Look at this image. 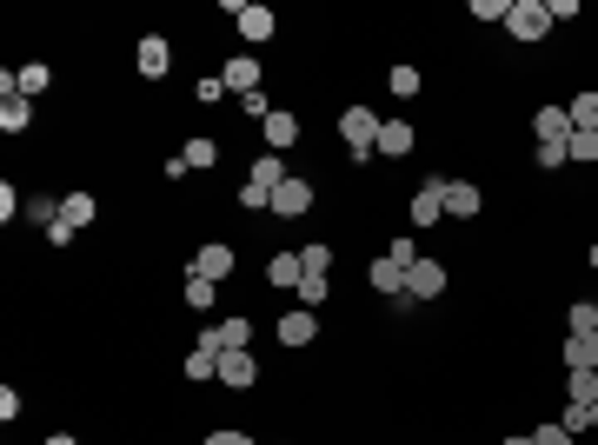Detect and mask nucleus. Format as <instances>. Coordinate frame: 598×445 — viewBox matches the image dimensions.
<instances>
[{
	"mask_svg": "<svg viewBox=\"0 0 598 445\" xmlns=\"http://www.w3.org/2000/svg\"><path fill=\"white\" fill-rule=\"evenodd\" d=\"M226 87H233V93H240V100H246V93H260V60H253V54H240V60H226Z\"/></svg>",
	"mask_w": 598,
	"mask_h": 445,
	"instance_id": "17",
	"label": "nucleus"
},
{
	"mask_svg": "<svg viewBox=\"0 0 598 445\" xmlns=\"http://www.w3.org/2000/svg\"><path fill=\"white\" fill-rule=\"evenodd\" d=\"M406 293H412V299H439V293H446V266H439V260H412Z\"/></svg>",
	"mask_w": 598,
	"mask_h": 445,
	"instance_id": "11",
	"label": "nucleus"
},
{
	"mask_svg": "<svg viewBox=\"0 0 598 445\" xmlns=\"http://www.w3.org/2000/svg\"><path fill=\"white\" fill-rule=\"evenodd\" d=\"M326 293H333V273H306V279H299V306H306V313H319Z\"/></svg>",
	"mask_w": 598,
	"mask_h": 445,
	"instance_id": "25",
	"label": "nucleus"
},
{
	"mask_svg": "<svg viewBox=\"0 0 598 445\" xmlns=\"http://www.w3.org/2000/svg\"><path fill=\"white\" fill-rule=\"evenodd\" d=\"M565 399H572V406H592L598 399V372H565Z\"/></svg>",
	"mask_w": 598,
	"mask_h": 445,
	"instance_id": "27",
	"label": "nucleus"
},
{
	"mask_svg": "<svg viewBox=\"0 0 598 445\" xmlns=\"http://www.w3.org/2000/svg\"><path fill=\"white\" fill-rule=\"evenodd\" d=\"M565 160L592 167V160H598V133H579V127H572V140H565Z\"/></svg>",
	"mask_w": 598,
	"mask_h": 445,
	"instance_id": "28",
	"label": "nucleus"
},
{
	"mask_svg": "<svg viewBox=\"0 0 598 445\" xmlns=\"http://www.w3.org/2000/svg\"><path fill=\"white\" fill-rule=\"evenodd\" d=\"M412 147H419V133H412L406 120H386V127H379V153H386V160H406Z\"/></svg>",
	"mask_w": 598,
	"mask_h": 445,
	"instance_id": "18",
	"label": "nucleus"
},
{
	"mask_svg": "<svg viewBox=\"0 0 598 445\" xmlns=\"http://www.w3.org/2000/svg\"><path fill=\"white\" fill-rule=\"evenodd\" d=\"M532 127H539V147H565V140H572V113H565V107H539Z\"/></svg>",
	"mask_w": 598,
	"mask_h": 445,
	"instance_id": "16",
	"label": "nucleus"
},
{
	"mask_svg": "<svg viewBox=\"0 0 598 445\" xmlns=\"http://www.w3.org/2000/svg\"><path fill=\"white\" fill-rule=\"evenodd\" d=\"M379 127H386V120H379L373 107H359V100L339 113V140H346L353 160H373V153H379Z\"/></svg>",
	"mask_w": 598,
	"mask_h": 445,
	"instance_id": "1",
	"label": "nucleus"
},
{
	"mask_svg": "<svg viewBox=\"0 0 598 445\" xmlns=\"http://www.w3.org/2000/svg\"><path fill=\"white\" fill-rule=\"evenodd\" d=\"M479 206H486V193L472 180H446V220H479Z\"/></svg>",
	"mask_w": 598,
	"mask_h": 445,
	"instance_id": "9",
	"label": "nucleus"
},
{
	"mask_svg": "<svg viewBox=\"0 0 598 445\" xmlns=\"http://www.w3.org/2000/svg\"><path fill=\"white\" fill-rule=\"evenodd\" d=\"M565 432H572V439H579V432H592V406H565V419H559Z\"/></svg>",
	"mask_w": 598,
	"mask_h": 445,
	"instance_id": "35",
	"label": "nucleus"
},
{
	"mask_svg": "<svg viewBox=\"0 0 598 445\" xmlns=\"http://www.w3.org/2000/svg\"><path fill=\"white\" fill-rule=\"evenodd\" d=\"M545 27H552V7L545 0H512L505 7V34L512 40H545Z\"/></svg>",
	"mask_w": 598,
	"mask_h": 445,
	"instance_id": "3",
	"label": "nucleus"
},
{
	"mask_svg": "<svg viewBox=\"0 0 598 445\" xmlns=\"http://www.w3.org/2000/svg\"><path fill=\"white\" fill-rule=\"evenodd\" d=\"M319 339V313H306V306H293V313H280V346H313Z\"/></svg>",
	"mask_w": 598,
	"mask_h": 445,
	"instance_id": "6",
	"label": "nucleus"
},
{
	"mask_svg": "<svg viewBox=\"0 0 598 445\" xmlns=\"http://www.w3.org/2000/svg\"><path fill=\"white\" fill-rule=\"evenodd\" d=\"M406 273H412V266H399L393 253H379V260L366 266V279H373V286H379L386 299H399V293H406Z\"/></svg>",
	"mask_w": 598,
	"mask_h": 445,
	"instance_id": "14",
	"label": "nucleus"
},
{
	"mask_svg": "<svg viewBox=\"0 0 598 445\" xmlns=\"http://www.w3.org/2000/svg\"><path fill=\"white\" fill-rule=\"evenodd\" d=\"M406 220H412V233H426V226H439L446 220V180L432 173L419 193H412V206H406Z\"/></svg>",
	"mask_w": 598,
	"mask_h": 445,
	"instance_id": "4",
	"label": "nucleus"
},
{
	"mask_svg": "<svg viewBox=\"0 0 598 445\" xmlns=\"http://www.w3.org/2000/svg\"><path fill=\"white\" fill-rule=\"evenodd\" d=\"M299 266H306V273H333V253H326V246H299Z\"/></svg>",
	"mask_w": 598,
	"mask_h": 445,
	"instance_id": "33",
	"label": "nucleus"
},
{
	"mask_svg": "<svg viewBox=\"0 0 598 445\" xmlns=\"http://www.w3.org/2000/svg\"><path fill=\"white\" fill-rule=\"evenodd\" d=\"M187 273H200V279H213V286H220V279H233V246H200V253H193V266Z\"/></svg>",
	"mask_w": 598,
	"mask_h": 445,
	"instance_id": "10",
	"label": "nucleus"
},
{
	"mask_svg": "<svg viewBox=\"0 0 598 445\" xmlns=\"http://www.w3.org/2000/svg\"><path fill=\"white\" fill-rule=\"evenodd\" d=\"M565 326H572V333H598V306H592V299H579V306L565 313Z\"/></svg>",
	"mask_w": 598,
	"mask_h": 445,
	"instance_id": "31",
	"label": "nucleus"
},
{
	"mask_svg": "<svg viewBox=\"0 0 598 445\" xmlns=\"http://www.w3.org/2000/svg\"><path fill=\"white\" fill-rule=\"evenodd\" d=\"M180 160H187L193 173H206V167H213V160H220V147H213V140H206V133H193L187 147H180Z\"/></svg>",
	"mask_w": 598,
	"mask_h": 445,
	"instance_id": "26",
	"label": "nucleus"
},
{
	"mask_svg": "<svg viewBox=\"0 0 598 445\" xmlns=\"http://www.w3.org/2000/svg\"><path fill=\"white\" fill-rule=\"evenodd\" d=\"M47 445H80V439H74V432H54V439H47Z\"/></svg>",
	"mask_w": 598,
	"mask_h": 445,
	"instance_id": "43",
	"label": "nucleus"
},
{
	"mask_svg": "<svg viewBox=\"0 0 598 445\" xmlns=\"http://www.w3.org/2000/svg\"><path fill=\"white\" fill-rule=\"evenodd\" d=\"M94 213H100V200L94 193H67V200H60V226H67V233H80V226H94Z\"/></svg>",
	"mask_w": 598,
	"mask_h": 445,
	"instance_id": "15",
	"label": "nucleus"
},
{
	"mask_svg": "<svg viewBox=\"0 0 598 445\" xmlns=\"http://www.w3.org/2000/svg\"><path fill=\"white\" fill-rule=\"evenodd\" d=\"M592 273H598V246H592Z\"/></svg>",
	"mask_w": 598,
	"mask_h": 445,
	"instance_id": "46",
	"label": "nucleus"
},
{
	"mask_svg": "<svg viewBox=\"0 0 598 445\" xmlns=\"http://www.w3.org/2000/svg\"><path fill=\"white\" fill-rule=\"evenodd\" d=\"M386 253H393L399 266H412V260H419V240H412V233H393V240H386Z\"/></svg>",
	"mask_w": 598,
	"mask_h": 445,
	"instance_id": "32",
	"label": "nucleus"
},
{
	"mask_svg": "<svg viewBox=\"0 0 598 445\" xmlns=\"http://www.w3.org/2000/svg\"><path fill=\"white\" fill-rule=\"evenodd\" d=\"M187 379H220V353L193 346V353H187Z\"/></svg>",
	"mask_w": 598,
	"mask_h": 445,
	"instance_id": "29",
	"label": "nucleus"
},
{
	"mask_svg": "<svg viewBox=\"0 0 598 445\" xmlns=\"http://www.w3.org/2000/svg\"><path fill=\"white\" fill-rule=\"evenodd\" d=\"M246 339H253V319L233 313V319H220V326H206L200 346H206V353H246Z\"/></svg>",
	"mask_w": 598,
	"mask_h": 445,
	"instance_id": "5",
	"label": "nucleus"
},
{
	"mask_svg": "<svg viewBox=\"0 0 598 445\" xmlns=\"http://www.w3.org/2000/svg\"><path fill=\"white\" fill-rule=\"evenodd\" d=\"M505 7L512 0H472V20H505Z\"/></svg>",
	"mask_w": 598,
	"mask_h": 445,
	"instance_id": "39",
	"label": "nucleus"
},
{
	"mask_svg": "<svg viewBox=\"0 0 598 445\" xmlns=\"http://www.w3.org/2000/svg\"><path fill=\"white\" fill-rule=\"evenodd\" d=\"M565 113H572V127H579V133H598V93H572Z\"/></svg>",
	"mask_w": 598,
	"mask_h": 445,
	"instance_id": "24",
	"label": "nucleus"
},
{
	"mask_svg": "<svg viewBox=\"0 0 598 445\" xmlns=\"http://www.w3.org/2000/svg\"><path fill=\"white\" fill-rule=\"evenodd\" d=\"M240 113H246V120H266V113H273V100H266V93H246Z\"/></svg>",
	"mask_w": 598,
	"mask_h": 445,
	"instance_id": "40",
	"label": "nucleus"
},
{
	"mask_svg": "<svg viewBox=\"0 0 598 445\" xmlns=\"http://www.w3.org/2000/svg\"><path fill=\"white\" fill-rule=\"evenodd\" d=\"M299 279H306L299 253H273V260H266V286H293V293H299Z\"/></svg>",
	"mask_w": 598,
	"mask_h": 445,
	"instance_id": "20",
	"label": "nucleus"
},
{
	"mask_svg": "<svg viewBox=\"0 0 598 445\" xmlns=\"http://www.w3.org/2000/svg\"><path fill=\"white\" fill-rule=\"evenodd\" d=\"M253 379H260V359L253 353H220V386L226 392H246Z\"/></svg>",
	"mask_w": 598,
	"mask_h": 445,
	"instance_id": "12",
	"label": "nucleus"
},
{
	"mask_svg": "<svg viewBox=\"0 0 598 445\" xmlns=\"http://www.w3.org/2000/svg\"><path fill=\"white\" fill-rule=\"evenodd\" d=\"M532 445H572V432H565V426H539V432H532Z\"/></svg>",
	"mask_w": 598,
	"mask_h": 445,
	"instance_id": "41",
	"label": "nucleus"
},
{
	"mask_svg": "<svg viewBox=\"0 0 598 445\" xmlns=\"http://www.w3.org/2000/svg\"><path fill=\"white\" fill-rule=\"evenodd\" d=\"M592 432H598V399H592Z\"/></svg>",
	"mask_w": 598,
	"mask_h": 445,
	"instance_id": "45",
	"label": "nucleus"
},
{
	"mask_svg": "<svg viewBox=\"0 0 598 445\" xmlns=\"http://www.w3.org/2000/svg\"><path fill=\"white\" fill-rule=\"evenodd\" d=\"M598 366V333H572L565 339V372H592Z\"/></svg>",
	"mask_w": 598,
	"mask_h": 445,
	"instance_id": "19",
	"label": "nucleus"
},
{
	"mask_svg": "<svg viewBox=\"0 0 598 445\" xmlns=\"http://www.w3.org/2000/svg\"><path fill=\"white\" fill-rule=\"evenodd\" d=\"M14 80H20V100H40V93H47V80H54V67H47V60H27Z\"/></svg>",
	"mask_w": 598,
	"mask_h": 445,
	"instance_id": "23",
	"label": "nucleus"
},
{
	"mask_svg": "<svg viewBox=\"0 0 598 445\" xmlns=\"http://www.w3.org/2000/svg\"><path fill=\"white\" fill-rule=\"evenodd\" d=\"M386 80H393V93H399V100H412V93H419V67H393Z\"/></svg>",
	"mask_w": 598,
	"mask_h": 445,
	"instance_id": "34",
	"label": "nucleus"
},
{
	"mask_svg": "<svg viewBox=\"0 0 598 445\" xmlns=\"http://www.w3.org/2000/svg\"><path fill=\"white\" fill-rule=\"evenodd\" d=\"M193 93H200L206 107H220V100H226V80H220V74H206V80H200V87H193Z\"/></svg>",
	"mask_w": 598,
	"mask_h": 445,
	"instance_id": "38",
	"label": "nucleus"
},
{
	"mask_svg": "<svg viewBox=\"0 0 598 445\" xmlns=\"http://www.w3.org/2000/svg\"><path fill=\"white\" fill-rule=\"evenodd\" d=\"M206 445H253L246 432H206Z\"/></svg>",
	"mask_w": 598,
	"mask_h": 445,
	"instance_id": "42",
	"label": "nucleus"
},
{
	"mask_svg": "<svg viewBox=\"0 0 598 445\" xmlns=\"http://www.w3.org/2000/svg\"><path fill=\"white\" fill-rule=\"evenodd\" d=\"M246 180H253V186H266V193H280V186L293 180V173L280 167V153H260V160H253V173H246Z\"/></svg>",
	"mask_w": 598,
	"mask_h": 445,
	"instance_id": "21",
	"label": "nucleus"
},
{
	"mask_svg": "<svg viewBox=\"0 0 598 445\" xmlns=\"http://www.w3.org/2000/svg\"><path fill=\"white\" fill-rule=\"evenodd\" d=\"M27 127H34V100H20V93L0 100V133H27Z\"/></svg>",
	"mask_w": 598,
	"mask_h": 445,
	"instance_id": "22",
	"label": "nucleus"
},
{
	"mask_svg": "<svg viewBox=\"0 0 598 445\" xmlns=\"http://www.w3.org/2000/svg\"><path fill=\"white\" fill-rule=\"evenodd\" d=\"M27 220H34V226H54V220H60V200H27Z\"/></svg>",
	"mask_w": 598,
	"mask_h": 445,
	"instance_id": "36",
	"label": "nucleus"
},
{
	"mask_svg": "<svg viewBox=\"0 0 598 445\" xmlns=\"http://www.w3.org/2000/svg\"><path fill=\"white\" fill-rule=\"evenodd\" d=\"M499 445H532V432H519V439H499Z\"/></svg>",
	"mask_w": 598,
	"mask_h": 445,
	"instance_id": "44",
	"label": "nucleus"
},
{
	"mask_svg": "<svg viewBox=\"0 0 598 445\" xmlns=\"http://www.w3.org/2000/svg\"><path fill=\"white\" fill-rule=\"evenodd\" d=\"M226 14H233V27H240L253 47L280 34V14H273V7H260V0H226Z\"/></svg>",
	"mask_w": 598,
	"mask_h": 445,
	"instance_id": "2",
	"label": "nucleus"
},
{
	"mask_svg": "<svg viewBox=\"0 0 598 445\" xmlns=\"http://www.w3.org/2000/svg\"><path fill=\"white\" fill-rule=\"evenodd\" d=\"M273 213H280V220H306V213H313V180H286L280 193H273Z\"/></svg>",
	"mask_w": 598,
	"mask_h": 445,
	"instance_id": "7",
	"label": "nucleus"
},
{
	"mask_svg": "<svg viewBox=\"0 0 598 445\" xmlns=\"http://www.w3.org/2000/svg\"><path fill=\"white\" fill-rule=\"evenodd\" d=\"M240 206H246V213H260V206H273V193H266V186H253V180H246V186H240Z\"/></svg>",
	"mask_w": 598,
	"mask_h": 445,
	"instance_id": "37",
	"label": "nucleus"
},
{
	"mask_svg": "<svg viewBox=\"0 0 598 445\" xmlns=\"http://www.w3.org/2000/svg\"><path fill=\"white\" fill-rule=\"evenodd\" d=\"M133 67H140V80H167V67H173V47L160 34H147L140 40V54H133Z\"/></svg>",
	"mask_w": 598,
	"mask_h": 445,
	"instance_id": "8",
	"label": "nucleus"
},
{
	"mask_svg": "<svg viewBox=\"0 0 598 445\" xmlns=\"http://www.w3.org/2000/svg\"><path fill=\"white\" fill-rule=\"evenodd\" d=\"M260 133H266V153H286V147L299 140V120H293L286 107H273V113L260 120Z\"/></svg>",
	"mask_w": 598,
	"mask_h": 445,
	"instance_id": "13",
	"label": "nucleus"
},
{
	"mask_svg": "<svg viewBox=\"0 0 598 445\" xmlns=\"http://www.w3.org/2000/svg\"><path fill=\"white\" fill-rule=\"evenodd\" d=\"M592 372H598V366H592Z\"/></svg>",
	"mask_w": 598,
	"mask_h": 445,
	"instance_id": "47",
	"label": "nucleus"
},
{
	"mask_svg": "<svg viewBox=\"0 0 598 445\" xmlns=\"http://www.w3.org/2000/svg\"><path fill=\"white\" fill-rule=\"evenodd\" d=\"M213 299H220V286H213V279H200V273H187V306H213Z\"/></svg>",
	"mask_w": 598,
	"mask_h": 445,
	"instance_id": "30",
	"label": "nucleus"
}]
</instances>
